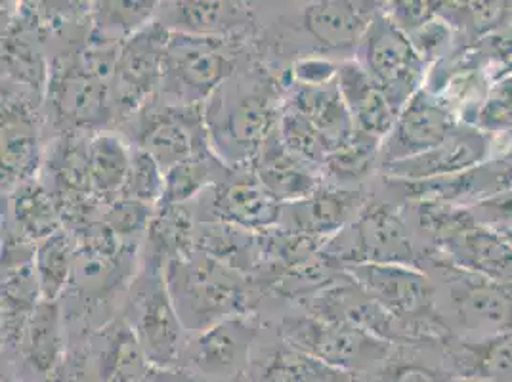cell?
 <instances>
[{"mask_svg":"<svg viewBox=\"0 0 512 382\" xmlns=\"http://www.w3.org/2000/svg\"><path fill=\"white\" fill-rule=\"evenodd\" d=\"M281 107L276 85L264 73L234 75L205 104L214 153L228 165L253 163L278 128Z\"/></svg>","mask_w":512,"mask_h":382,"instance_id":"obj_1","label":"cell"},{"mask_svg":"<svg viewBox=\"0 0 512 382\" xmlns=\"http://www.w3.org/2000/svg\"><path fill=\"white\" fill-rule=\"evenodd\" d=\"M174 308L190 333H203L224 319L251 314L253 277L243 276L205 253L165 264Z\"/></svg>","mask_w":512,"mask_h":382,"instance_id":"obj_2","label":"cell"},{"mask_svg":"<svg viewBox=\"0 0 512 382\" xmlns=\"http://www.w3.org/2000/svg\"><path fill=\"white\" fill-rule=\"evenodd\" d=\"M421 270L436 287V302L455 339L480 340L512 329V285L457 268L425 251Z\"/></svg>","mask_w":512,"mask_h":382,"instance_id":"obj_3","label":"cell"},{"mask_svg":"<svg viewBox=\"0 0 512 382\" xmlns=\"http://www.w3.org/2000/svg\"><path fill=\"white\" fill-rule=\"evenodd\" d=\"M341 268L352 264H398L421 268L425 251H419L406 218L398 207L369 199L342 232L321 249Z\"/></svg>","mask_w":512,"mask_h":382,"instance_id":"obj_4","label":"cell"},{"mask_svg":"<svg viewBox=\"0 0 512 382\" xmlns=\"http://www.w3.org/2000/svg\"><path fill=\"white\" fill-rule=\"evenodd\" d=\"M279 335L289 346L348 375L383 369L394 356L392 342L356 325L327 321L312 314L283 319Z\"/></svg>","mask_w":512,"mask_h":382,"instance_id":"obj_5","label":"cell"},{"mask_svg":"<svg viewBox=\"0 0 512 382\" xmlns=\"http://www.w3.org/2000/svg\"><path fill=\"white\" fill-rule=\"evenodd\" d=\"M128 325L140 340L153 367L167 369L182 356L188 344L186 327L174 308L165 266L146 256L144 268L128 289Z\"/></svg>","mask_w":512,"mask_h":382,"instance_id":"obj_6","label":"cell"},{"mask_svg":"<svg viewBox=\"0 0 512 382\" xmlns=\"http://www.w3.org/2000/svg\"><path fill=\"white\" fill-rule=\"evenodd\" d=\"M235 71L234 44L172 33L165 52L161 85L172 106H205Z\"/></svg>","mask_w":512,"mask_h":382,"instance_id":"obj_7","label":"cell"},{"mask_svg":"<svg viewBox=\"0 0 512 382\" xmlns=\"http://www.w3.org/2000/svg\"><path fill=\"white\" fill-rule=\"evenodd\" d=\"M356 62L383 90L396 113L423 88L427 64L406 33L388 18L384 4L363 35Z\"/></svg>","mask_w":512,"mask_h":382,"instance_id":"obj_8","label":"cell"},{"mask_svg":"<svg viewBox=\"0 0 512 382\" xmlns=\"http://www.w3.org/2000/svg\"><path fill=\"white\" fill-rule=\"evenodd\" d=\"M169 41L171 31L155 20L121 44L111 85L113 113L127 119L146 107L157 86L161 85Z\"/></svg>","mask_w":512,"mask_h":382,"instance_id":"obj_9","label":"cell"},{"mask_svg":"<svg viewBox=\"0 0 512 382\" xmlns=\"http://www.w3.org/2000/svg\"><path fill=\"white\" fill-rule=\"evenodd\" d=\"M48 100L69 132L102 127L113 117L111 85L92 75L79 54H62L50 65Z\"/></svg>","mask_w":512,"mask_h":382,"instance_id":"obj_10","label":"cell"},{"mask_svg":"<svg viewBox=\"0 0 512 382\" xmlns=\"http://www.w3.org/2000/svg\"><path fill=\"white\" fill-rule=\"evenodd\" d=\"M140 117L138 148L148 151L165 172L195 153L213 148L205 106L144 107Z\"/></svg>","mask_w":512,"mask_h":382,"instance_id":"obj_11","label":"cell"},{"mask_svg":"<svg viewBox=\"0 0 512 382\" xmlns=\"http://www.w3.org/2000/svg\"><path fill=\"white\" fill-rule=\"evenodd\" d=\"M461 123L442 98L423 86L396 117L381 146V167L406 161L444 144Z\"/></svg>","mask_w":512,"mask_h":382,"instance_id":"obj_12","label":"cell"},{"mask_svg":"<svg viewBox=\"0 0 512 382\" xmlns=\"http://www.w3.org/2000/svg\"><path fill=\"white\" fill-rule=\"evenodd\" d=\"M37 245L16 232H6L2 243V342L22 346L23 335L41 298L35 272Z\"/></svg>","mask_w":512,"mask_h":382,"instance_id":"obj_13","label":"cell"},{"mask_svg":"<svg viewBox=\"0 0 512 382\" xmlns=\"http://www.w3.org/2000/svg\"><path fill=\"white\" fill-rule=\"evenodd\" d=\"M54 197L62 220L73 232L94 222V213L102 207L94 195L90 174V140L79 132H67L56 144L50 161Z\"/></svg>","mask_w":512,"mask_h":382,"instance_id":"obj_14","label":"cell"},{"mask_svg":"<svg viewBox=\"0 0 512 382\" xmlns=\"http://www.w3.org/2000/svg\"><path fill=\"white\" fill-rule=\"evenodd\" d=\"M256 333L258 318L253 312L216 323L186 344L190 367L207 379L234 381L249 365Z\"/></svg>","mask_w":512,"mask_h":382,"instance_id":"obj_15","label":"cell"},{"mask_svg":"<svg viewBox=\"0 0 512 382\" xmlns=\"http://www.w3.org/2000/svg\"><path fill=\"white\" fill-rule=\"evenodd\" d=\"M493 136L472 125H459L444 144L427 153L384 165L381 170L388 180H428L455 176L486 165L490 159Z\"/></svg>","mask_w":512,"mask_h":382,"instance_id":"obj_16","label":"cell"},{"mask_svg":"<svg viewBox=\"0 0 512 382\" xmlns=\"http://www.w3.org/2000/svg\"><path fill=\"white\" fill-rule=\"evenodd\" d=\"M367 201L362 190L321 184L310 197L283 205L281 222L291 232L329 241L356 220Z\"/></svg>","mask_w":512,"mask_h":382,"instance_id":"obj_17","label":"cell"},{"mask_svg":"<svg viewBox=\"0 0 512 382\" xmlns=\"http://www.w3.org/2000/svg\"><path fill=\"white\" fill-rule=\"evenodd\" d=\"M41 165L33 109L22 96L2 90V190L12 193L33 180Z\"/></svg>","mask_w":512,"mask_h":382,"instance_id":"obj_18","label":"cell"},{"mask_svg":"<svg viewBox=\"0 0 512 382\" xmlns=\"http://www.w3.org/2000/svg\"><path fill=\"white\" fill-rule=\"evenodd\" d=\"M209 211L211 220L262 234L279 226L283 205L258 182L251 170L249 176L230 174L224 182L216 184Z\"/></svg>","mask_w":512,"mask_h":382,"instance_id":"obj_19","label":"cell"},{"mask_svg":"<svg viewBox=\"0 0 512 382\" xmlns=\"http://www.w3.org/2000/svg\"><path fill=\"white\" fill-rule=\"evenodd\" d=\"M377 2H346L321 0L302 10V25L306 33L331 52L358 50L363 35L381 10Z\"/></svg>","mask_w":512,"mask_h":382,"instance_id":"obj_20","label":"cell"},{"mask_svg":"<svg viewBox=\"0 0 512 382\" xmlns=\"http://www.w3.org/2000/svg\"><path fill=\"white\" fill-rule=\"evenodd\" d=\"M159 8L157 20L172 33L230 39L253 23V10L245 2L228 0H182Z\"/></svg>","mask_w":512,"mask_h":382,"instance_id":"obj_21","label":"cell"},{"mask_svg":"<svg viewBox=\"0 0 512 382\" xmlns=\"http://www.w3.org/2000/svg\"><path fill=\"white\" fill-rule=\"evenodd\" d=\"M434 251L457 268L512 285V243L507 235L493 228L474 224Z\"/></svg>","mask_w":512,"mask_h":382,"instance_id":"obj_22","label":"cell"},{"mask_svg":"<svg viewBox=\"0 0 512 382\" xmlns=\"http://www.w3.org/2000/svg\"><path fill=\"white\" fill-rule=\"evenodd\" d=\"M251 165L258 182L270 191L281 205L302 201L321 186L320 176L314 172V167L285 148V144L279 138L278 128L264 142Z\"/></svg>","mask_w":512,"mask_h":382,"instance_id":"obj_23","label":"cell"},{"mask_svg":"<svg viewBox=\"0 0 512 382\" xmlns=\"http://www.w3.org/2000/svg\"><path fill=\"white\" fill-rule=\"evenodd\" d=\"M41 33L33 8H20L16 18H2V67L18 83L33 88L43 96L48 88L50 65H46L39 41H33Z\"/></svg>","mask_w":512,"mask_h":382,"instance_id":"obj_24","label":"cell"},{"mask_svg":"<svg viewBox=\"0 0 512 382\" xmlns=\"http://www.w3.org/2000/svg\"><path fill=\"white\" fill-rule=\"evenodd\" d=\"M337 86L356 130L383 142L398 117L383 90L371 81L356 60L342 62Z\"/></svg>","mask_w":512,"mask_h":382,"instance_id":"obj_25","label":"cell"},{"mask_svg":"<svg viewBox=\"0 0 512 382\" xmlns=\"http://www.w3.org/2000/svg\"><path fill=\"white\" fill-rule=\"evenodd\" d=\"M449 373L463 381L512 382V329L486 339H451Z\"/></svg>","mask_w":512,"mask_h":382,"instance_id":"obj_26","label":"cell"},{"mask_svg":"<svg viewBox=\"0 0 512 382\" xmlns=\"http://www.w3.org/2000/svg\"><path fill=\"white\" fill-rule=\"evenodd\" d=\"M285 106L293 107L318 128L331 151L348 142L356 132L337 81L325 86L293 85Z\"/></svg>","mask_w":512,"mask_h":382,"instance_id":"obj_27","label":"cell"},{"mask_svg":"<svg viewBox=\"0 0 512 382\" xmlns=\"http://www.w3.org/2000/svg\"><path fill=\"white\" fill-rule=\"evenodd\" d=\"M195 251L205 253L243 276L260 274L258 234L232 224L205 220L195 228Z\"/></svg>","mask_w":512,"mask_h":382,"instance_id":"obj_28","label":"cell"},{"mask_svg":"<svg viewBox=\"0 0 512 382\" xmlns=\"http://www.w3.org/2000/svg\"><path fill=\"white\" fill-rule=\"evenodd\" d=\"M20 350L27 365L43 377H52L62 367L64 333L58 302H39L23 335Z\"/></svg>","mask_w":512,"mask_h":382,"instance_id":"obj_29","label":"cell"},{"mask_svg":"<svg viewBox=\"0 0 512 382\" xmlns=\"http://www.w3.org/2000/svg\"><path fill=\"white\" fill-rule=\"evenodd\" d=\"M104 346L98 356V373L104 382H144L150 361L128 321L115 319L104 329Z\"/></svg>","mask_w":512,"mask_h":382,"instance_id":"obj_30","label":"cell"},{"mask_svg":"<svg viewBox=\"0 0 512 382\" xmlns=\"http://www.w3.org/2000/svg\"><path fill=\"white\" fill-rule=\"evenodd\" d=\"M161 2L155 0H107L90 8V44H121L157 20Z\"/></svg>","mask_w":512,"mask_h":382,"instance_id":"obj_31","label":"cell"},{"mask_svg":"<svg viewBox=\"0 0 512 382\" xmlns=\"http://www.w3.org/2000/svg\"><path fill=\"white\" fill-rule=\"evenodd\" d=\"M10 213L16 234L33 245L64 228L54 193L37 180H29L10 193Z\"/></svg>","mask_w":512,"mask_h":382,"instance_id":"obj_32","label":"cell"},{"mask_svg":"<svg viewBox=\"0 0 512 382\" xmlns=\"http://www.w3.org/2000/svg\"><path fill=\"white\" fill-rule=\"evenodd\" d=\"M232 174V169L214 153L203 149L165 172V193L159 205H186L199 193L214 188Z\"/></svg>","mask_w":512,"mask_h":382,"instance_id":"obj_33","label":"cell"},{"mask_svg":"<svg viewBox=\"0 0 512 382\" xmlns=\"http://www.w3.org/2000/svg\"><path fill=\"white\" fill-rule=\"evenodd\" d=\"M195 228L192 211L186 205H157L148 237V256L163 266L184 260L195 253Z\"/></svg>","mask_w":512,"mask_h":382,"instance_id":"obj_34","label":"cell"},{"mask_svg":"<svg viewBox=\"0 0 512 382\" xmlns=\"http://www.w3.org/2000/svg\"><path fill=\"white\" fill-rule=\"evenodd\" d=\"M130 157L132 151L115 134L100 132L90 138L92 188L104 209L121 199L130 169Z\"/></svg>","mask_w":512,"mask_h":382,"instance_id":"obj_35","label":"cell"},{"mask_svg":"<svg viewBox=\"0 0 512 382\" xmlns=\"http://www.w3.org/2000/svg\"><path fill=\"white\" fill-rule=\"evenodd\" d=\"M77 260V237L62 228L37 243L35 249V272L41 287V298L58 302L67 285H71Z\"/></svg>","mask_w":512,"mask_h":382,"instance_id":"obj_36","label":"cell"},{"mask_svg":"<svg viewBox=\"0 0 512 382\" xmlns=\"http://www.w3.org/2000/svg\"><path fill=\"white\" fill-rule=\"evenodd\" d=\"M381 146V140L356 130L348 142L325 157L321 169L339 186L360 184L373 172L377 163L381 165Z\"/></svg>","mask_w":512,"mask_h":382,"instance_id":"obj_37","label":"cell"},{"mask_svg":"<svg viewBox=\"0 0 512 382\" xmlns=\"http://www.w3.org/2000/svg\"><path fill=\"white\" fill-rule=\"evenodd\" d=\"M260 382H354V379L281 340L278 350L266 361Z\"/></svg>","mask_w":512,"mask_h":382,"instance_id":"obj_38","label":"cell"},{"mask_svg":"<svg viewBox=\"0 0 512 382\" xmlns=\"http://www.w3.org/2000/svg\"><path fill=\"white\" fill-rule=\"evenodd\" d=\"M417 226L432 243V249H438L453 235L461 234L470 226L478 224L470 207L438 203V201H419L413 203Z\"/></svg>","mask_w":512,"mask_h":382,"instance_id":"obj_39","label":"cell"},{"mask_svg":"<svg viewBox=\"0 0 512 382\" xmlns=\"http://www.w3.org/2000/svg\"><path fill=\"white\" fill-rule=\"evenodd\" d=\"M446 22L472 39L499 29L511 18L507 2H440L438 12Z\"/></svg>","mask_w":512,"mask_h":382,"instance_id":"obj_40","label":"cell"},{"mask_svg":"<svg viewBox=\"0 0 512 382\" xmlns=\"http://www.w3.org/2000/svg\"><path fill=\"white\" fill-rule=\"evenodd\" d=\"M278 132L285 148L312 167H321L325 157L331 153V148L321 136L320 130L302 113L285 104L281 106Z\"/></svg>","mask_w":512,"mask_h":382,"instance_id":"obj_41","label":"cell"},{"mask_svg":"<svg viewBox=\"0 0 512 382\" xmlns=\"http://www.w3.org/2000/svg\"><path fill=\"white\" fill-rule=\"evenodd\" d=\"M165 193V170L148 151L136 148L130 157L127 182L121 199H132L157 207Z\"/></svg>","mask_w":512,"mask_h":382,"instance_id":"obj_42","label":"cell"},{"mask_svg":"<svg viewBox=\"0 0 512 382\" xmlns=\"http://www.w3.org/2000/svg\"><path fill=\"white\" fill-rule=\"evenodd\" d=\"M157 207L132 199H117L104 209L102 220L107 228L117 235L125 245L134 247L136 241L148 232Z\"/></svg>","mask_w":512,"mask_h":382,"instance_id":"obj_43","label":"cell"},{"mask_svg":"<svg viewBox=\"0 0 512 382\" xmlns=\"http://www.w3.org/2000/svg\"><path fill=\"white\" fill-rule=\"evenodd\" d=\"M486 134H499L512 128V73L495 81L484 104L478 109L474 125Z\"/></svg>","mask_w":512,"mask_h":382,"instance_id":"obj_44","label":"cell"},{"mask_svg":"<svg viewBox=\"0 0 512 382\" xmlns=\"http://www.w3.org/2000/svg\"><path fill=\"white\" fill-rule=\"evenodd\" d=\"M415 46L417 54L425 64H436L438 60L446 58V54L453 43V27L449 25L440 14L430 22L419 27L417 31L407 35Z\"/></svg>","mask_w":512,"mask_h":382,"instance_id":"obj_45","label":"cell"},{"mask_svg":"<svg viewBox=\"0 0 512 382\" xmlns=\"http://www.w3.org/2000/svg\"><path fill=\"white\" fill-rule=\"evenodd\" d=\"M476 222L497 232L512 230V188L495 191L470 205Z\"/></svg>","mask_w":512,"mask_h":382,"instance_id":"obj_46","label":"cell"},{"mask_svg":"<svg viewBox=\"0 0 512 382\" xmlns=\"http://www.w3.org/2000/svg\"><path fill=\"white\" fill-rule=\"evenodd\" d=\"M379 382H459L449 371L432 369L419 361H386L379 369Z\"/></svg>","mask_w":512,"mask_h":382,"instance_id":"obj_47","label":"cell"},{"mask_svg":"<svg viewBox=\"0 0 512 382\" xmlns=\"http://www.w3.org/2000/svg\"><path fill=\"white\" fill-rule=\"evenodd\" d=\"M384 12L406 35H409L438 16L440 2H423V0L388 2L384 4Z\"/></svg>","mask_w":512,"mask_h":382,"instance_id":"obj_48","label":"cell"},{"mask_svg":"<svg viewBox=\"0 0 512 382\" xmlns=\"http://www.w3.org/2000/svg\"><path fill=\"white\" fill-rule=\"evenodd\" d=\"M341 65L333 64L327 58L312 56V58H300L293 64V81L295 85L325 86L337 81Z\"/></svg>","mask_w":512,"mask_h":382,"instance_id":"obj_49","label":"cell"},{"mask_svg":"<svg viewBox=\"0 0 512 382\" xmlns=\"http://www.w3.org/2000/svg\"><path fill=\"white\" fill-rule=\"evenodd\" d=\"M48 382H83V375L77 369L64 371V363H62V367L52 377H48Z\"/></svg>","mask_w":512,"mask_h":382,"instance_id":"obj_50","label":"cell"},{"mask_svg":"<svg viewBox=\"0 0 512 382\" xmlns=\"http://www.w3.org/2000/svg\"><path fill=\"white\" fill-rule=\"evenodd\" d=\"M144 382H180L176 375H163V373H150Z\"/></svg>","mask_w":512,"mask_h":382,"instance_id":"obj_51","label":"cell"}]
</instances>
